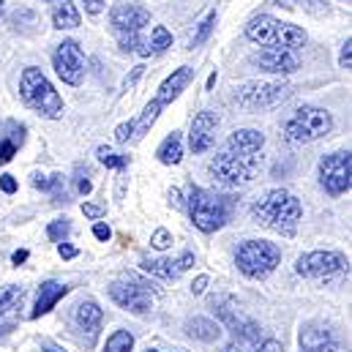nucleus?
<instances>
[{
    "label": "nucleus",
    "mask_w": 352,
    "mask_h": 352,
    "mask_svg": "<svg viewBox=\"0 0 352 352\" xmlns=\"http://www.w3.org/2000/svg\"><path fill=\"white\" fill-rule=\"evenodd\" d=\"M109 298H112L118 306L129 309L131 314H145V311L153 309V298H151L148 284L140 281V278H134V276H129L126 281L109 284Z\"/></svg>",
    "instance_id": "f8f14e48"
},
{
    "label": "nucleus",
    "mask_w": 352,
    "mask_h": 352,
    "mask_svg": "<svg viewBox=\"0 0 352 352\" xmlns=\"http://www.w3.org/2000/svg\"><path fill=\"white\" fill-rule=\"evenodd\" d=\"M25 260H28V252H25V249H19V252H14V254H11V263L14 265H22Z\"/></svg>",
    "instance_id": "a18cd8bd"
},
{
    "label": "nucleus",
    "mask_w": 352,
    "mask_h": 352,
    "mask_svg": "<svg viewBox=\"0 0 352 352\" xmlns=\"http://www.w3.org/2000/svg\"><path fill=\"white\" fill-rule=\"evenodd\" d=\"M252 60H254V66L260 72H267V74H292L300 66V60H298L295 52L278 50V47H267L263 52H257Z\"/></svg>",
    "instance_id": "dca6fc26"
},
{
    "label": "nucleus",
    "mask_w": 352,
    "mask_h": 352,
    "mask_svg": "<svg viewBox=\"0 0 352 352\" xmlns=\"http://www.w3.org/2000/svg\"><path fill=\"white\" fill-rule=\"evenodd\" d=\"M347 267V260L339 254V252H311V254H303L295 270L306 278H328V276H336Z\"/></svg>",
    "instance_id": "4468645a"
},
{
    "label": "nucleus",
    "mask_w": 352,
    "mask_h": 352,
    "mask_svg": "<svg viewBox=\"0 0 352 352\" xmlns=\"http://www.w3.org/2000/svg\"><path fill=\"white\" fill-rule=\"evenodd\" d=\"M216 126H219L216 112H208V109L197 112L194 120H191V131H188V148L194 153L210 151L213 142H216Z\"/></svg>",
    "instance_id": "2eb2a0df"
},
{
    "label": "nucleus",
    "mask_w": 352,
    "mask_h": 352,
    "mask_svg": "<svg viewBox=\"0 0 352 352\" xmlns=\"http://www.w3.org/2000/svg\"><path fill=\"white\" fill-rule=\"evenodd\" d=\"M156 156H159V162H162V164H167V167L177 164V162L183 159V137H180L177 131H173V134L159 145Z\"/></svg>",
    "instance_id": "b1692460"
},
{
    "label": "nucleus",
    "mask_w": 352,
    "mask_h": 352,
    "mask_svg": "<svg viewBox=\"0 0 352 352\" xmlns=\"http://www.w3.org/2000/svg\"><path fill=\"white\" fill-rule=\"evenodd\" d=\"M93 235H96L98 241H109V238H112V230H109L107 224H101V221H98V224L93 227Z\"/></svg>",
    "instance_id": "4c0bfd02"
},
{
    "label": "nucleus",
    "mask_w": 352,
    "mask_h": 352,
    "mask_svg": "<svg viewBox=\"0 0 352 352\" xmlns=\"http://www.w3.org/2000/svg\"><path fill=\"white\" fill-rule=\"evenodd\" d=\"M246 38L254 41V44H265V47H278V50H300L306 44V33L298 28V25H289V22H278L267 14L254 16L249 25H246Z\"/></svg>",
    "instance_id": "39448f33"
},
{
    "label": "nucleus",
    "mask_w": 352,
    "mask_h": 352,
    "mask_svg": "<svg viewBox=\"0 0 352 352\" xmlns=\"http://www.w3.org/2000/svg\"><path fill=\"white\" fill-rule=\"evenodd\" d=\"M350 63H352V38H347L342 44V52H339V66L342 69H350Z\"/></svg>",
    "instance_id": "f704fd0d"
},
{
    "label": "nucleus",
    "mask_w": 352,
    "mask_h": 352,
    "mask_svg": "<svg viewBox=\"0 0 352 352\" xmlns=\"http://www.w3.org/2000/svg\"><path fill=\"white\" fill-rule=\"evenodd\" d=\"M170 243H173V235H170L164 227H159V230L153 232V238H151V246H153V249H159V252H164Z\"/></svg>",
    "instance_id": "473e14b6"
},
{
    "label": "nucleus",
    "mask_w": 352,
    "mask_h": 352,
    "mask_svg": "<svg viewBox=\"0 0 352 352\" xmlns=\"http://www.w3.org/2000/svg\"><path fill=\"white\" fill-rule=\"evenodd\" d=\"M263 145H265L263 131H257V129H238L224 142V151L227 153H235V156H254V153L263 151Z\"/></svg>",
    "instance_id": "f3484780"
},
{
    "label": "nucleus",
    "mask_w": 352,
    "mask_h": 352,
    "mask_svg": "<svg viewBox=\"0 0 352 352\" xmlns=\"http://www.w3.org/2000/svg\"><path fill=\"white\" fill-rule=\"evenodd\" d=\"M205 287H208V276H197V281L191 284V292H194V295H202Z\"/></svg>",
    "instance_id": "37998d69"
},
{
    "label": "nucleus",
    "mask_w": 352,
    "mask_h": 352,
    "mask_svg": "<svg viewBox=\"0 0 352 352\" xmlns=\"http://www.w3.org/2000/svg\"><path fill=\"white\" fill-rule=\"evenodd\" d=\"M300 344L306 350H314V347H325V344H333V336L328 331H314V328H306L300 333Z\"/></svg>",
    "instance_id": "cd10ccee"
},
{
    "label": "nucleus",
    "mask_w": 352,
    "mask_h": 352,
    "mask_svg": "<svg viewBox=\"0 0 352 352\" xmlns=\"http://www.w3.org/2000/svg\"><path fill=\"white\" fill-rule=\"evenodd\" d=\"M77 191H80V194H90V191H93V183L88 180V175L85 177L80 175V180H77Z\"/></svg>",
    "instance_id": "c03bdc74"
},
{
    "label": "nucleus",
    "mask_w": 352,
    "mask_h": 352,
    "mask_svg": "<svg viewBox=\"0 0 352 352\" xmlns=\"http://www.w3.org/2000/svg\"><path fill=\"white\" fill-rule=\"evenodd\" d=\"M58 254H60L63 260H74V257H77L80 252H77V249H74L72 243H60V246H58Z\"/></svg>",
    "instance_id": "58836bf2"
},
{
    "label": "nucleus",
    "mask_w": 352,
    "mask_h": 352,
    "mask_svg": "<svg viewBox=\"0 0 352 352\" xmlns=\"http://www.w3.org/2000/svg\"><path fill=\"white\" fill-rule=\"evenodd\" d=\"M69 295V287L66 284H60V281H44L41 287H38V298H36V309H33V320H38V317H44V314H50L55 306H58V300H63Z\"/></svg>",
    "instance_id": "aec40b11"
},
{
    "label": "nucleus",
    "mask_w": 352,
    "mask_h": 352,
    "mask_svg": "<svg viewBox=\"0 0 352 352\" xmlns=\"http://www.w3.org/2000/svg\"><path fill=\"white\" fill-rule=\"evenodd\" d=\"M170 205H173V208H183V199H180V191H177V188L170 191Z\"/></svg>",
    "instance_id": "49530a36"
},
{
    "label": "nucleus",
    "mask_w": 352,
    "mask_h": 352,
    "mask_svg": "<svg viewBox=\"0 0 352 352\" xmlns=\"http://www.w3.org/2000/svg\"><path fill=\"white\" fill-rule=\"evenodd\" d=\"M74 320H77V325L82 331H88V344H93L96 342V333L101 328V320H104V311L98 309V303L96 300H82L77 306V311H74Z\"/></svg>",
    "instance_id": "412c9836"
},
{
    "label": "nucleus",
    "mask_w": 352,
    "mask_h": 352,
    "mask_svg": "<svg viewBox=\"0 0 352 352\" xmlns=\"http://www.w3.org/2000/svg\"><path fill=\"white\" fill-rule=\"evenodd\" d=\"M224 352H281V344L276 339H267L263 344H257V342H235Z\"/></svg>",
    "instance_id": "bb28decb"
},
{
    "label": "nucleus",
    "mask_w": 352,
    "mask_h": 352,
    "mask_svg": "<svg viewBox=\"0 0 352 352\" xmlns=\"http://www.w3.org/2000/svg\"><path fill=\"white\" fill-rule=\"evenodd\" d=\"M52 8V25L58 30H72L80 25V11L72 0H44Z\"/></svg>",
    "instance_id": "4be33fe9"
},
{
    "label": "nucleus",
    "mask_w": 352,
    "mask_h": 352,
    "mask_svg": "<svg viewBox=\"0 0 352 352\" xmlns=\"http://www.w3.org/2000/svg\"><path fill=\"white\" fill-rule=\"evenodd\" d=\"M186 333L197 342H216L221 336V328L208 317H194V320L186 322Z\"/></svg>",
    "instance_id": "5701e85b"
},
{
    "label": "nucleus",
    "mask_w": 352,
    "mask_h": 352,
    "mask_svg": "<svg viewBox=\"0 0 352 352\" xmlns=\"http://www.w3.org/2000/svg\"><path fill=\"white\" fill-rule=\"evenodd\" d=\"M257 170H260V156H235V153H227V151L213 156V162L208 164L210 177L219 186H227V188L249 183L257 175Z\"/></svg>",
    "instance_id": "1a4fd4ad"
},
{
    "label": "nucleus",
    "mask_w": 352,
    "mask_h": 352,
    "mask_svg": "<svg viewBox=\"0 0 352 352\" xmlns=\"http://www.w3.org/2000/svg\"><path fill=\"white\" fill-rule=\"evenodd\" d=\"M252 213L267 230L281 232V235H292L298 230L303 208H300V199L295 194H289L284 188H270V191H265L263 197L254 202Z\"/></svg>",
    "instance_id": "f257e3e1"
},
{
    "label": "nucleus",
    "mask_w": 352,
    "mask_h": 352,
    "mask_svg": "<svg viewBox=\"0 0 352 352\" xmlns=\"http://www.w3.org/2000/svg\"><path fill=\"white\" fill-rule=\"evenodd\" d=\"M333 129V118L328 109H320V107H300L295 109V115L284 123V137L295 145H303V142H314V140H322L325 134H331Z\"/></svg>",
    "instance_id": "423d86ee"
},
{
    "label": "nucleus",
    "mask_w": 352,
    "mask_h": 352,
    "mask_svg": "<svg viewBox=\"0 0 352 352\" xmlns=\"http://www.w3.org/2000/svg\"><path fill=\"white\" fill-rule=\"evenodd\" d=\"M131 350H134V336L129 331H115L107 339V347H104V352H131Z\"/></svg>",
    "instance_id": "c85d7f7f"
},
{
    "label": "nucleus",
    "mask_w": 352,
    "mask_h": 352,
    "mask_svg": "<svg viewBox=\"0 0 352 352\" xmlns=\"http://www.w3.org/2000/svg\"><path fill=\"white\" fill-rule=\"evenodd\" d=\"M142 74H145V66H137V69H134V72H131V74L123 80V88H134V82H137Z\"/></svg>",
    "instance_id": "e433bc0d"
},
{
    "label": "nucleus",
    "mask_w": 352,
    "mask_h": 352,
    "mask_svg": "<svg viewBox=\"0 0 352 352\" xmlns=\"http://www.w3.org/2000/svg\"><path fill=\"white\" fill-rule=\"evenodd\" d=\"M0 191H3V194H14V191H16L14 175H0Z\"/></svg>",
    "instance_id": "c9c22d12"
},
{
    "label": "nucleus",
    "mask_w": 352,
    "mask_h": 352,
    "mask_svg": "<svg viewBox=\"0 0 352 352\" xmlns=\"http://www.w3.org/2000/svg\"><path fill=\"white\" fill-rule=\"evenodd\" d=\"M142 270H148L151 276H159V278H177L183 276L191 265H194V254L191 252H183L177 260H142Z\"/></svg>",
    "instance_id": "6ab92c4d"
},
{
    "label": "nucleus",
    "mask_w": 352,
    "mask_h": 352,
    "mask_svg": "<svg viewBox=\"0 0 352 352\" xmlns=\"http://www.w3.org/2000/svg\"><path fill=\"white\" fill-rule=\"evenodd\" d=\"M82 3H85V11L96 16V14H101V11H104V3H107V0H82Z\"/></svg>",
    "instance_id": "ea45409f"
},
{
    "label": "nucleus",
    "mask_w": 352,
    "mask_h": 352,
    "mask_svg": "<svg viewBox=\"0 0 352 352\" xmlns=\"http://www.w3.org/2000/svg\"><path fill=\"white\" fill-rule=\"evenodd\" d=\"M191 77H194V69L180 66L177 72H173V74L162 82V88H159V93H156V98L145 107V112L140 115V120H134V140H140L142 134H148V129L156 123V118L162 115V109H164L167 104H173L177 96L186 90V85L191 82Z\"/></svg>",
    "instance_id": "0eeeda50"
},
{
    "label": "nucleus",
    "mask_w": 352,
    "mask_h": 352,
    "mask_svg": "<svg viewBox=\"0 0 352 352\" xmlns=\"http://www.w3.org/2000/svg\"><path fill=\"white\" fill-rule=\"evenodd\" d=\"M3 14H6V0H0V19H3Z\"/></svg>",
    "instance_id": "8fccbe9b"
},
{
    "label": "nucleus",
    "mask_w": 352,
    "mask_h": 352,
    "mask_svg": "<svg viewBox=\"0 0 352 352\" xmlns=\"http://www.w3.org/2000/svg\"><path fill=\"white\" fill-rule=\"evenodd\" d=\"M213 28H216V11H210L202 22H199V28H197V33L191 36V50L194 47H202L208 38H210V33H213Z\"/></svg>",
    "instance_id": "c756f323"
},
{
    "label": "nucleus",
    "mask_w": 352,
    "mask_h": 352,
    "mask_svg": "<svg viewBox=\"0 0 352 352\" xmlns=\"http://www.w3.org/2000/svg\"><path fill=\"white\" fill-rule=\"evenodd\" d=\"M69 230H72L69 219H55V221L47 227V238L55 241V243H63V238L69 235Z\"/></svg>",
    "instance_id": "2f4dec72"
},
{
    "label": "nucleus",
    "mask_w": 352,
    "mask_h": 352,
    "mask_svg": "<svg viewBox=\"0 0 352 352\" xmlns=\"http://www.w3.org/2000/svg\"><path fill=\"white\" fill-rule=\"evenodd\" d=\"M82 213H85L88 219H101V216H104V208H98V205H88V202H85V205H82Z\"/></svg>",
    "instance_id": "a19ab883"
},
{
    "label": "nucleus",
    "mask_w": 352,
    "mask_h": 352,
    "mask_svg": "<svg viewBox=\"0 0 352 352\" xmlns=\"http://www.w3.org/2000/svg\"><path fill=\"white\" fill-rule=\"evenodd\" d=\"M292 88L287 82H254V85H243L238 90V104L243 109H265V107H276L284 98H289Z\"/></svg>",
    "instance_id": "ddd939ff"
},
{
    "label": "nucleus",
    "mask_w": 352,
    "mask_h": 352,
    "mask_svg": "<svg viewBox=\"0 0 352 352\" xmlns=\"http://www.w3.org/2000/svg\"><path fill=\"white\" fill-rule=\"evenodd\" d=\"M303 352H344V350L336 347V344H325V347H314V350H303Z\"/></svg>",
    "instance_id": "de8ad7c7"
},
{
    "label": "nucleus",
    "mask_w": 352,
    "mask_h": 352,
    "mask_svg": "<svg viewBox=\"0 0 352 352\" xmlns=\"http://www.w3.org/2000/svg\"><path fill=\"white\" fill-rule=\"evenodd\" d=\"M52 66L58 72V77L66 82V85H82L85 80V55L80 50V44L74 38H66L63 44H58L55 55H52Z\"/></svg>",
    "instance_id": "9b49d317"
},
{
    "label": "nucleus",
    "mask_w": 352,
    "mask_h": 352,
    "mask_svg": "<svg viewBox=\"0 0 352 352\" xmlns=\"http://www.w3.org/2000/svg\"><path fill=\"white\" fill-rule=\"evenodd\" d=\"M281 263V252L276 243L270 241H243L238 254H235V265L243 276L249 278H265L276 270V265Z\"/></svg>",
    "instance_id": "6e6552de"
},
{
    "label": "nucleus",
    "mask_w": 352,
    "mask_h": 352,
    "mask_svg": "<svg viewBox=\"0 0 352 352\" xmlns=\"http://www.w3.org/2000/svg\"><path fill=\"white\" fill-rule=\"evenodd\" d=\"M186 208H188V216H191L194 227H197L199 232H205V235L221 230V227L227 224L230 213H232L230 197L216 194V191H205V188H199V186H191Z\"/></svg>",
    "instance_id": "7ed1b4c3"
},
{
    "label": "nucleus",
    "mask_w": 352,
    "mask_h": 352,
    "mask_svg": "<svg viewBox=\"0 0 352 352\" xmlns=\"http://www.w3.org/2000/svg\"><path fill=\"white\" fill-rule=\"evenodd\" d=\"M151 352H153V350H151Z\"/></svg>",
    "instance_id": "3c124183"
},
{
    "label": "nucleus",
    "mask_w": 352,
    "mask_h": 352,
    "mask_svg": "<svg viewBox=\"0 0 352 352\" xmlns=\"http://www.w3.org/2000/svg\"><path fill=\"white\" fill-rule=\"evenodd\" d=\"M115 140L123 145V142H129V140H134V120H129V123H120L118 129H115Z\"/></svg>",
    "instance_id": "72a5a7b5"
},
{
    "label": "nucleus",
    "mask_w": 352,
    "mask_h": 352,
    "mask_svg": "<svg viewBox=\"0 0 352 352\" xmlns=\"http://www.w3.org/2000/svg\"><path fill=\"white\" fill-rule=\"evenodd\" d=\"M320 186L331 197H342L352 186V153L336 151L320 159Z\"/></svg>",
    "instance_id": "9d476101"
},
{
    "label": "nucleus",
    "mask_w": 352,
    "mask_h": 352,
    "mask_svg": "<svg viewBox=\"0 0 352 352\" xmlns=\"http://www.w3.org/2000/svg\"><path fill=\"white\" fill-rule=\"evenodd\" d=\"M96 156H98V162L104 164V167H109V170H123L126 167V156H120V153H115L112 148H107V145H101L98 151H96Z\"/></svg>",
    "instance_id": "7c9ffc66"
},
{
    "label": "nucleus",
    "mask_w": 352,
    "mask_h": 352,
    "mask_svg": "<svg viewBox=\"0 0 352 352\" xmlns=\"http://www.w3.org/2000/svg\"><path fill=\"white\" fill-rule=\"evenodd\" d=\"M47 352H66V350H60V347H55V344H47Z\"/></svg>",
    "instance_id": "09e8293b"
},
{
    "label": "nucleus",
    "mask_w": 352,
    "mask_h": 352,
    "mask_svg": "<svg viewBox=\"0 0 352 352\" xmlns=\"http://www.w3.org/2000/svg\"><path fill=\"white\" fill-rule=\"evenodd\" d=\"M109 25H112V33L123 52H137L142 58L151 55L148 41H142V30H145V25H151V11L145 6L131 3V0L112 6Z\"/></svg>",
    "instance_id": "f03ea898"
},
{
    "label": "nucleus",
    "mask_w": 352,
    "mask_h": 352,
    "mask_svg": "<svg viewBox=\"0 0 352 352\" xmlns=\"http://www.w3.org/2000/svg\"><path fill=\"white\" fill-rule=\"evenodd\" d=\"M19 96H22V101L30 109H36L38 115H44L50 120H55V118L63 115V98H60V93L52 88V82L36 66H28L22 72V77H19Z\"/></svg>",
    "instance_id": "20e7f679"
},
{
    "label": "nucleus",
    "mask_w": 352,
    "mask_h": 352,
    "mask_svg": "<svg viewBox=\"0 0 352 352\" xmlns=\"http://www.w3.org/2000/svg\"><path fill=\"white\" fill-rule=\"evenodd\" d=\"M170 47H173V33H170L164 25H156L153 33H151L148 50H151L153 55H159V52H164V50H170Z\"/></svg>",
    "instance_id": "a878e982"
},
{
    "label": "nucleus",
    "mask_w": 352,
    "mask_h": 352,
    "mask_svg": "<svg viewBox=\"0 0 352 352\" xmlns=\"http://www.w3.org/2000/svg\"><path fill=\"white\" fill-rule=\"evenodd\" d=\"M300 6H306L309 11H314V14H320V11H325V3L322 0H298Z\"/></svg>",
    "instance_id": "79ce46f5"
},
{
    "label": "nucleus",
    "mask_w": 352,
    "mask_h": 352,
    "mask_svg": "<svg viewBox=\"0 0 352 352\" xmlns=\"http://www.w3.org/2000/svg\"><path fill=\"white\" fill-rule=\"evenodd\" d=\"M22 298H25V289L16 287V284H8L0 289V317L6 314H14L19 306H22Z\"/></svg>",
    "instance_id": "393cba45"
},
{
    "label": "nucleus",
    "mask_w": 352,
    "mask_h": 352,
    "mask_svg": "<svg viewBox=\"0 0 352 352\" xmlns=\"http://www.w3.org/2000/svg\"><path fill=\"white\" fill-rule=\"evenodd\" d=\"M28 129L19 120H0V164H8L25 145Z\"/></svg>",
    "instance_id": "a211bd4d"
}]
</instances>
